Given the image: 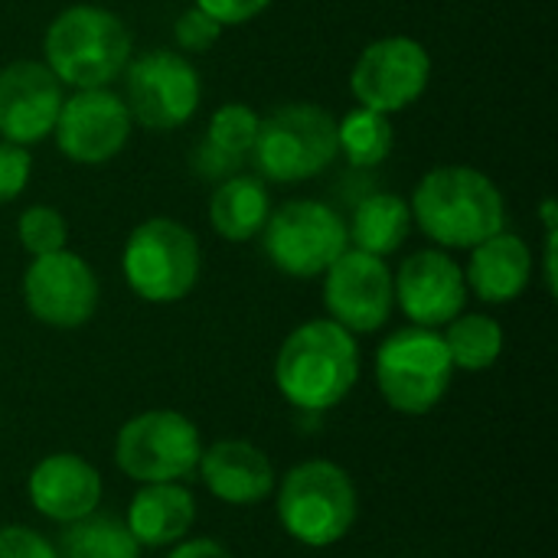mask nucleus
Returning a JSON list of instances; mask_svg holds the SVG:
<instances>
[{"instance_id":"obj_1","label":"nucleus","mask_w":558,"mask_h":558,"mask_svg":"<svg viewBox=\"0 0 558 558\" xmlns=\"http://www.w3.org/2000/svg\"><path fill=\"white\" fill-rule=\"evenodd\" d=\"M360 379V347L330 317L294 327L275 356V386L301 412L337 409Z\"/></svg>"},{"instance_id":"obj_2","label":"nucleus","mask_w":558,"mask_h":558,"mask_svg":"<svg viewBox=\"0 0 558 558\" xmlns=\"http://www.w3.org/2000/svg\"><path fill=\"white\" fill-rule=\"evenodd\" d=\"M412 222L441 248H474L507 229L500 186L474 167H435L412 193Z\"/></svg>"},{"instance_id":"obj_3","label":"nucleus","mask_w":558,"mask_h":558,"mask_svg":"<svg viewBox=\"0 0 558 558\" xmlns=\"http://www.w3.org/2000/svg\"><path fill=\"white\" fill-rule=\"evenodd\" d=\"M43 52L62 88H108L131 62V33L118 13L75 3L52 16Z\"/></svg>"},{"instance_id":"obj_4","label":"nucleus","mask_w":558,"mask_h":558,"mask_svg":"<svg viewBox=\"0 0 558 558\" xmlns=\"http://www.w3.org/2000/svg\"><path fill=\"white\" fill-rule=\"evenodd\" d=\"M275 490L281 530L307 549L337 546L356 523L360 500L353 477L327 458L291 468Z\"/></svg>"},{"instance_id":"obj_5","label":"nucleus","mask_w":558,"mask_h":558,"mask_svg":"<svg viewBox=\"0 0 558 558\" xmlns=\"http://www.w3.org/2000/svg\"><path fill=\"white\" fill-rule=\"evenodd\" d=\"M337 118L314 101H291L258 121L252 144L262 180H314L337 160Z\"/></svg>"},{"instance_id":"obj_6","label":"nucleus","mask_w":558,"mask_h":558,"mask_svg":"<svg viewBox=\"0 0 558 558\" xmlns=\"http://www.w3.org/2000/svg\"><path fill=\"white\" fill-rule=\"evenodd\" d=\"M121 271L128 288L147 304L183 301L203 271L199 239L177 219H144L124 242Z\"/></svg>"},{"instance_id":"obj_7","label":"nucleus","mask_w":558,"mask_h":558,"mask_svg":"<svg viewBox=\"0 0 558 558\" xmlns=\"http://www.w3.org/2000/svg\"><path fill=\"white\" fill-rule=\"evenodd\" d=\"M454 366L432 327H402L376 350V386L399 415H428L451 389Z\"/></svg>"},{"instance_id":"obj_8","label":"nucleus","mask_w":558,"mask_h":558,"mask_svg":"<svg viewBox=\"0 0 558 558\" xmlns=\"http://www.w3.org/2000/svg\"><path fill=\"white\" fill-rule=\"evenodd\" d=\"M199 454V428L173 409L141 412L114 438V464L137 484H183L196 474Z\"/></svg>"},{"instance_id":"obj_9","label":"nucleus","mask_w":558,"mask_h":558,"mask_svg":"<svg viewBox=\"0 0 558 558\" xmlns=\"http://www.w3.org/2000/svg\"><path fill=\"white\" fill-rule=\"evenodd\" d=\"M268 262L291 278L324 275L347 248V219L320 199H291L262 229Z\"/></svg>"},{"instance_id":"obj_10","label":"nucleus","mask_w":558,"mask_h":558,"mask_svg":"<svg viewBox=\"0 0 558 558\" xmlns=\"http://www.w3.org/2000/svg\"><path fill=\"white\" fill-rule=\"evenodd\" d=\"M203 98V82L196 65L183 52L150 49L128 62L124 69V105L131 121L147 131L183 128Z\"/></svg>"},{"instance_id":"obj_11","label":"nucleus","mask_w":558,"mask_h":558,"mask_svg":"<svg viewBox=\"0 0 558 558\" xmlns=\"http://www.w3.org/2000/svg\"><path fill=\"white\" fill-rule=\"evenodd\" d=\"M432 82V56L412 36H383L369 43L350 75L360 108L396 114L415 105Z\"/></svg>"},{"instance_id":"obj_12","label":"nucleus","mask_w":558,"mask_h":558,"mask_svg":"<svg viewBox=\"0 0 558 558\" xmlns=\"http://www.w3.org/2000/svg\"><path fill=\"white\" fill-rule=\"evenodd\" d=\"M98 298L101 288L92 265L69 248L39 255L23 271V304L46 327L75 330L88 324L98 311Z\"/></svg>"},{"instance_id":"obj_13","label":"nucleus","mask_w":558,"mask_h":558,"mask_svg":"<svg viewBox=\"0 0 558 558\" xmlns=\"http://www.w3.org/2000/svg\"><path fill=\"white\" fill-rule=\"evenodd\" d=\"M131 128V111L111 88H75L62 101L52 137L72 163L98 167L124 150Z\"/></svg>"},{"instance_id":"obj_14","label":"nucleus","mask_w":558,"mask_h":558,"mask_svg":"<svg viewBox=\"0 0 558 558\" xmlns=\"http://www.w3.org/2000/svg\"><path fill=\"white\" fill-rule=\"evenodd\" d=\"M324 304L333 324L356 333H376L386 327L396 294H392V271L383 258L347 248L327 271H324Z\"/></svg>"},{"instance_id":"obj_15","label":"nucleus","mask_w":558,"mask_h":558,"mask_svg":"<svg viewBox=\"0 0 558 558\" xmlns=\"http://www.w3.org/2000/svg\"><path fill=\"white\" fill-rule=\"evenodd\" d=\"M392 294L402 314L415 327H445L468 304V281L464 268L445 248H425L402 262L392 275Z\"/></svg>"},{"instance_id":"obj_16","label":"nucleus","mask_w":558,"mask_h":558,"mask_svg":"<svg viewBox=\"0 0 558 558\" xmlns=\"http://www.w3.org/2000/svg\"><path fill=\"white\" fill-rule=\"evenodd\" d=\"M62 82L46 62L16 59L0 69V137L10 144H39L52 134L62 111Z\"/></svg>"},{"instance_id":"obj_17","label":"nucleus","mask_w":558,"mask_h":558,"mask_svg":"<svg viewBox=\"0 0 558 558\" xmlns=\"http://www.w3.org/2000/svg\"><path fill=\"white\" fill-rule=\"evenodd\" d=\"M26 497L33 510L59 526L92 517L101 504V474L82 454H46L26 477Z\"/></svg>"},{"instance_id":"obj_18","label":"nucleus","mask_w":558,"mask_h":558,"mask_svg":"<svg viewBox=\"0 0 558 558\" xmlns=\"http://www.w3.org/2000/svg\"><path fill=\"white\" fill-rule=\"evenodd\" d=\"M196 474L203 477L206 490L232 507H252L271 497L278 487L271 458L242 438H222L209 448H203Z\"/></svg>"},{"instance_id":"obj_19","label":"nucleus","mask_w":558,"mask_h":558,"mask_svg":"<svg viewBox=\"0 0 558 558\" xmlns=\"http://www.w3.org/2000/svg\"><path fill=\"white\" fill-rule=\"evenodd\" d=\"M124 523L141 549H173L190 539L196 523V497L177 481L141 484L128 504Z\"/></svg>"},{"instance_id":"obj_20","label":"nucleus","mask_w":558,"mask_h":558,"mask_svg":"<svg viewBox=\"0 0 558 558\" xmlns=\"http://www.w3.org/2000/svg\"><path fill=\"white\" fill-rule=\"evenodd\" d=\"M533 278V252L513 232H497L471 248V262L464 268L468 291H474L484 304H510L517 301Z\"/></svg>"},{"instance_id":"obj_21","label":"nucleus","mask_w":558,"mask_h":558,"mask_svg":"<svg viewBox=\"0 0 558 558\" xmlns=\"http://www.w3.org/2000/svg\"><path fill=\"white\" fill-rule=\"evenodd\" d=\"M271 216V193L262 177H226L209 196V226L226 242L262 235Z\"/></svg>"},{"instance_id":"obj_22","label":"nucleus","mask_w":558,"mask_h":558,"mask_svg":"<svg viewBox=\"0 0 558 558\" xmlns=\"http://www.w3.org/2000/svg\"><path fill=\"white\" fill-rule=\"evenodd\" d=\"M412 229V209L402 196L396 193H369L356 203L350 222H347V235H350V248L369 252L376 258H386L392 252H399L409 239Z\"/></svg>"},{"instance_id":"obj_23","label":"nucleus","mask_w":558,"mask_h":558,"mask_svg":"<svg viewBox=\"0 0 558 558\" xmlns=\"http://www.w3.org/2000/svg\"><path fill=\"white\" fill-rule=\"evenodd\" d=\"M441 337L451 366L464 373H484L504 353V327L490 314H458L451 324H445Z\"/></svg>"},{"instance_id":"obj_24","label":"nucleus","mask_w":558,"mask_h":558,"mask_svg":"<svg viewBox=\"0 0 558 558\" xmlns=\"http://www.w3.org/2000/svg\"><path fill=\"white\" fill-rule=\"evenodd\" d=\"M59 558H141V546L128 523L101 517L98 510L78 523H69L59 539Z\"/></svg>"},{"instance_id":"obj_25","label":"nucleus","mask_w":558,"mask_h":558,"mask_svg":"<svg viewBox=\"0 0 558 558\" xmlns=\"http://www.w3.org/2000/svg\"><path fill=\"white\" fill-rule=\"evenodd\" d=\"M396 144V131L389 114L369 111V108H353L343 121H337V150L353 163V167H379Z\"/></svg>"},{"instance_id":"obj_26","label":"nucleus","mask_w":558,"mask_h":558,"mask_svg":"<svg viewBox=\"0 0 558 558\" xmlns=\"http://www.w3.org/2000/svg\"><path fill=\"white\" fill-rule=\"evenodd\" d=\"M258 114L255 108L242 105V101H229L222 108H216V114L209 118V131H206V141L216 144L222 154L242 160L245 154H252V144H255V134H258Z\"/></svg>"},{"instance_id":"obj_27","label":"nucleus","mask_w":558,"mask_h":558,"mask_svg":"<svg viewBox=\"0 0 558 558\" xmlns=\"http://www.w3.org/2000/svg\"><path fill=\"white\" fill-rule=\"evenodd\" d=\"M16 235H20V245L39 258V255H49V252H59L65 248L69 242V222L65 216L56 209V206H29L20 213L16 219Z\"/></svg>"},{"instance_id":"obj_28","label":"nucleus","mask_w":558,"mask_h":558,"mask_svg":"<svg viewBox=\"0 0 558 558\" xmlns=\"http://www.w3.org/2000/svg\"><path fill=\"white\" fill-rule=\"evenodd\" d=\"M219 36H222V23H216L209 13H203L196 3L190 10H183L173 23V39L183 52H206L216 46Z\"/></svg>"},{"instance_id":"obj_29","label":"nucleus","mask_w":558,"mask_h":558,"mask_svg":"<svg viewBox=\"0 0 558 558\" xmlns=\"http://www.w3.org/2000/svg\"><path fill=\"white\" fill-rule=\"evenodd\" d=\"M33 173V157L23 144L0 141V206L16 199Z\"/></svg>"},{"instance_id":"obj_30","label":"nucleus","mask_w":558,"mask_h":558,"mask_svg":"<svg viewBox=\"0 0 558 558\" xmlns=\"http://www.w3.org/2000/svg\"><path fill=\"white\" fill-rule=\"evenodd\" d=\"M0 558H59V549L29 526H3Z\"/></svg>"},{"instance_id":"obj_31","label":"nucleus","mask_w":558,"mask_h":558,"mask_svg":"<svg viewBox=\"0 0 558 558\" xmlns=\"http://www.w3.org/2000/svg\"><path fill=\"white\" fill-rule=\"evenodd\" d=\"M275 0H196V7L203 13H209L216 23L222 26H239L255 20L258 13H265Z\"/></svg>"},{"instance_id":"obj_32","label":"nucleus","mask_w":558,"mask_h":558,"mask_svg":"<svg viewBox=\"0 0 558 558\" xmlns=\"http://www.w3.org/2000/svg\"><path fill=\"white\" fill-rule=\"evenodd\" d=\"M242 160H235V157H229V154H222L216 144H209L206 137L199 141V147H196V154H193V167L203 173V177H209V180H226V177H232V170L239 167Z\"/></svg>"},{"instance_id":"obj_33","label":"nucleus","mask_w":558,"mask_h":558,"mask_svg":"<svg viewBox=\"0 0 558 558\" xmlns=\"http://www.w3.org/2000/svg\"><path fill=\"white\" fill-rule=\"evenodd\" d=\"M167 558H232V553L216 539H183Z\"/></svg>"}]
</instances>
